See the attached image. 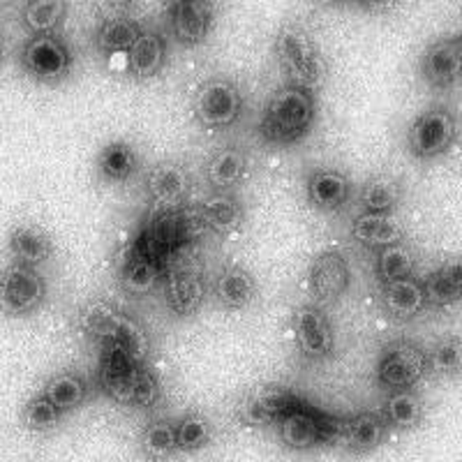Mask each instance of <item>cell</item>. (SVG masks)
Instances as JSON below:
<instances>
[{"label": "cell", "instance_id": "1", "mask_svg": "<svg viewBox=\"0 0 462 462\" xmlns=\"http://www.w3.org/2000/svg\"><path fill=\"white\" fill-rule=\"evenodd\" d=\"M317 121V95L296 86H280L259 118V137L268 146H294L310 134Z\"/></svg>", "mask_w": 462, "mask_h": 462}, {"label": "cell", "instance_id": "2", "mask_svg": "<svg viewBox=\"0 0 462 462\" xmlns=\"http://www.w3.org/2000/svg\"><path fill=\"white\" fill-rule=\"evenodd\" d=\"M273 56L284 84L310 90L315 95L326 84L328 63L308 28L299 23H284L273 40Z\"/></svg>", "mask_w": 462, "mask_h": 462}, {"label": "cell", "instance_id": "3", "mask_svg": "<svg viewBox=\"0 0 462 462\" xmlns=\"http://www.w3.org/2000/svg\"><path fill=\"white\" fill-rule=\"evenodd\" d=\"M81 331L100 345H118L137 363H146L151 354V337L142 321L118 310L105 300L88 303L79 315Z\"/></svg>", "mask_w": 462, "mask_h": 462}, {"label": "cell", "instance_id": "4", "mask_svg": "<svg viewBox=\"0 0 462 462\" xmlns=\"http://www.w3.org/2000/svg\"><path fill=\"white\" fill-rule=\"evenodd\" d=\"M346 420L333 419L317 407L300 400L294 410L278 420V439L291 451H312L319 447H333L345 441Z\"/></svg>", "mask_w": 462, "mask_h": 462}, {"label": "cell", "instance_id": "5", "mask_svg": "<svg viewBox=\"0 0 462 462\" xmlns=\"http://www.w3.org/2000/svg\"><path fill=\"white\" fill-rule=\"evenodd\" d=\"M245 109L243 90L231 77H208L192 97V116L201 127L222 132L236 125Z\"/></svg>", "mask_w": 462, "mask_h": 462}, {"label": "cell", "instance_id": "6", "mask_svg": "<svg viewBox=\"0 0 462 462\" xmlns=\"http://www.w3.org/2000/svg\"><path fill=\"white\" fill-rule=\"evenodd\" d=\"M19 65L28 79L58 86L72 74L74 51L60 35H31L19 51Z\"/></svg>", "mask_w": 462, "mask_h": 462}, {"label": "cell", "instance_id": "7", "mask_svg": "<svg viewBox=\"0 0 462 462\" xmlns=\"http://www.w3.org/2000/svg\"><path fill=\"white\" fill-rule=\"evenodd\" d=\"M428 373V352L411 340H393L383 346L377 361V386L386 393L411 391Z\"/></svg>", "mask_w": 462, "mask_h": 462}, {"label": "cell", "instance_id": "8", "mask_svg": "<svg viewBox=\"0 0 462 462\" xmlns=\"http://www.w3.org/2000/svg\"><path fill=\"white\" fill-rule=\"evenodd\" d=\"M189 241H192V225L183 210H152L146 229L139 234L130 253L164 263V259L179 253Z\"/></svg>", "mask_w": 462, "mask_h": 462}, {"label": "cell", "instance_id": "9", "mask_svg": "<svg viewBox=\"0 0 462 462\" xmlns=\"http://www.w3.org/2000/svg\"><path fill=\"white\" fill-rule=\"evenodd\" d=\"M49 294L47 280L37 268L7 263L0 273V312L7 317H31L44 305Z\"/></svg>", "mask_w": 462, "mask_h": 462}, {"label": "cell", "instance_id": "10", "mask_svg": "<svg viewBox=\"0 0 462 462\" xmlns=\"http://www.w3.org/2000/svg\"><path fill=\"white\" fill-rule=\"evenodd\" d=\"M457 118L448 106H432L407 130V148L416 160H435L456 143Z\"/></svg>", "mask_w": 462, "mask_h": 462}, {"label": "cell", "instance_id": "11", "mask_svg": "<svg viewBox=\"0 0 462 462\" xmlns=\"http://www.w3.org/2000/svg\"><path fill=\"white\" fill-rule=\"evenodd\" d=\"M291 333L300 358L321 363L336 354V331L331 317L319 305H299L291 315Z\"/></svg>", "mask_w": 462, "mask_h": 462}, {"label": "cell", "instance_id": "12", "mask_svg": "<svg viewBox=\"0 0 462 462\" xmlns=\"http://www.w3.org/2000/svg\"><path fill=\"white\" fill-rule=\"evenodd\" d=\"M143 189L151 199L152 210L180 208L192 192V173L183 162L164 160L148 169Z\"/></svg>", "mask_w": 462, "mask_h": 462}, {"label": "cell", "instance_id": "13", "mask_svg": "<svg viewBox=\"0 0 462 462\" xmlns=\"http://www.w3.org/2000/svg\"><path fill=\"white\" fill-rule=\"evenodd\" d=\"M208 284L201 271L192 266L167 268L162 275V296L173 317H192L201 310Z\"/></svg>", "mask_w": 462, "mask_h": 462}, {"label": "cell", "instance_id": "14", "mask_svg": "<svg viewBox=\"0 0 462 462\" xmlns=\"http://www.w3.org/2000/svg\"><path fill=\"white\" fill-rule=\"evenodd\" d=\"M352 271L345 254L337 250H324L312 259L308 268V289L315 303L333 305L349 291Z\"/></svg>", "mask_w": 462, "mask_h": 462}, {"label": "cell", "instance_id": "15", "mask_svg": "<svg viewBox=\"0 0 462 462\" xmlns=\"http://www.w3.org/2000/svg\"><path fill=\"white\" fill-rule=\"evenodd\" d=\"M216 12L206 0H173L167 5V26L180 47H199L213 31Z\"/></svg>", "mask_w": 462, "mask_h": 462}, {"label": "cell", "instance_id": "16", "mask_svg": "<svg viewBox=\"0 0 462 462\" xmlns=\"http://www.w3.org/2000/svg\"><path fill=\"white\" fill-rule=\"evenodd\" d=\"M299 402L300 398L294 391L284 389L280 383H262L243 400L238 419L253 428L278 426V420L294 410Z\"/></svg>", "mask_w": 462, "mask_h": 462}, {"label": "cell", "instance_id": "17", "mask_svg": "<svg viewBox=\"0 0 462 462\" xmlns=\"http://www.w3.org/2000/svg\"><path fill=\"white\" fill-rule=\"evenodd\" d=\"M352 180L333 167H315L305 173V199L319 213H336L352 199Z\"/></svg>", "mask_w": 462, "mask_h": 462}, {"label": "cell", "instance_id": "18", "mask_svg": "<svg viewBox=\"0 0 462 462\" xmlns=\"http://www.w3.org/2000/svg\"><path fill=\"white\" fill-rule=\"evenodd\" d=\"M420 79L432 88H451L462 79V51L453 37L437 40L423 51L419 63Z\"/></svg>", "mask_w": 462, "mask_h": 462}, {"label": "cell", "instance_id": "19", "mask_svg": "<svg viewBox=\"0 0 462 462\" xmlns=\"http://www.w3.org/2000/svg\"><path fill=\"white\" fill-rule=\"evenodd\" d=\"M213 294L225 310H245L259 299V284L254 275L241 263H226L213 282Z\"/></svg>", "mask_w": 462, "mask_h": 462}, {"label": "cell", "instance_id": "20", "mask_svg": "<svg viewBox=\"0 0 462 462\" xmlns=\"http://www.w3.org/2000/svg\"><path fill=\"white\" fill-rule=\"evenodd\" d=\"M7 254L12 263L37 268L53 259L56 243L49 236V231L37 225H16L7 234Z\"/></svg>", "mask_w": 462, "mask_h": 462}, {"label": "cell", "instance_id": "21", "mask_svg": "<svg viewBox=\"0 0 462 462\" xmlns=\"http://www.w3.org/2000/svg\"><path fill=\"white\" fill-rule=\"evenodd\" d=\"M250 171V158L238 146H222L208 158L204 167L206 183L213 192H234Z\"/></svg>", "mask_w": 462, "mask_h": 462}, {"label": "cell", "instance_id": "22", "mask_svg": "<svg viewBox=\"0 0 462 462\" xmlns=\"http://www.w3.org/2000/svg\"><path fill=\"white\" fill-rule=\"evenodd\" d=\"M167 37L160 31H143L134 47L125 53L127 56V74L134 81H146L158 77L167 65Z\"/></svg>", "mask_w": 462, "mask_h": 462}, {"label": "cell", "instance_id": "23", "mask_svg": "<svg viewBox=\"0 0 462 462\" xmlns=\"http://www.w3.org/2000/svg\"><path fill=\"white\" fill-rule=\"evenodd\" d=\"M245 217V204L234 192H213L199 204V220L220 236H229L241 229Z\"/></svg>", "mask_w": 462, "mask_h": 462}, {"label": "cell", "instance_id": "24", "mask_svg": "<svg viewBox=\"0 0 462 462\" xmlns=\"http://www.w3.org/2000/svg\"><path fill=\"white\" fill-rule=\"evenodd\" d=\"M162 263L130 253L118 268L116 278H118V287H121L123 294L130 296V299H146L162 284Z\"/></svg>", "mask_w": 462, "mask_h": 462}, {"label": "cell", "instance_id": "25", "mask_svg": "<svg viewBox=\"0 0 462 462\" xmlns=\"http://www.w3.org/2000/svg\"><path fill=\"white\" fill-rule=\"evenodd\" d=\"M428 305L423 282L416 278L398 280V282L383 284L382 287V308L391 319L407 321L414 319Z\"/></svg>", "mask_w": 462, "mask_h": 462}, {"label": "cell", "instance_id": "26", "mask_svg": "<svg viewBox=\"0 0 462 462\" xmlns=\"http://www.w3.org/2000/svg\"><path fill=\"white\" fill-rule=\"evenodd\" d=\"M143 35L142 22L132 16H109L100 22L93 31V47L102 56H114V53H127L139 37Z\"/></svg>", "mask_w": 462, "mask_h": 462}, {"label": "cell", "instance_id": "27", "mask_svg": "<svg viewBox=\"0 0 462 462\" xmlns=\"http://www.w3.org/2000/svg\"><path fill=\"white\" fill-rule=\"evenodd\" d=\"M389 426L377 411H361L345 426V447L356 456H365L382 447L389 437Z\"/></svg>", "mask_w": 462, "mask_h": 462}, {"label": "cell", "instance_id": "28", "mask_svg": "<svg viewBox=\"0 0 462 462\" xmlns=\"http://www.w3.org/2000/svg\"><path fill=\"white\" fill-rule=\"evenodd\" d=\"M95 167L106 183H125L139 171V152L125 139H116L97 152Z\"/></svg>", "mask_w": 462, "mask_h": 462}, {"label": "cell", "instance_id": "29", "mask_svg": "<svg viewBox=\"0 0 462 462\" xmlns=\"http://www.w3.org/2000/svg\"><path fill=\"white\" fill-rule=\"evenodd\" d=\"M349 234L358 245L373 247V250L395 245L404 238L402 226L393 220V216H373V213H361L354 217Z\"/></svg>", "mask_w": 462, "mask_h": 462}, {"label": "cell", "instance_id": "30", "mask_svg": "<svg viewBox=\"0 0 462 462\" xmlns=\"http://www.w3.org/2000/svg\"><path fill=\"white\" fill-rule=\"evenodd\" d=\"M423 291H426L428 305H435V308H447V305L460 303L462 259H451V262L441 263L437 271H432L423 280Z\"/></svg>", "mask_w": 462, "mask_h": 462}, {"label": "cell", "instance_id": "31", "mask_svg": "<svg viewBox=\"0 0 462 462\" xmlns=\"http://www.w3.org/2000/svg\"><path fill=\"white\" fill-rule=\"evenodd\" d=\"M42 393L47 395L49 402H51L60 414H69V411L79 410L81 404L88 400L90 389L88 382H86L79 373L63 370V373L53 374V377L49 379L47 386L42 389Z\"/></svg>", "mask_w": 462, "mask_h": 462}, {"label": "cell", "instance_id": "32", "mask_svg": "<svg viewBox=\"0 0 462 462\" xmlns=\"http://www.w3.org/2000/svg\"><path fill=\"white\" fill-rule=\"evenodd\" d=\"M361 201L363 213H373V216H393L398 210L400 201H402V188L391 176H370L361 188Z\"/></svg>", "mask_w": 462, "mask_h": 462}, {"label": "cell", "instance_id": "33", "mask_svg": "<svg viewBox=\"0 0 462 462\" xmlns=\"http://www.w3.org/2000/svg\"><path fill=\"white\" fill-rule=\"evenodd\" d=\"M69 5L63 0H32L22 5V23L31 35H58L68 19Z\"/></svg>", "mask_w": 462, "mask_h": 462}, {"label": "cell", "instance_id": "34", "mask_svg": "<svg viewBox=\"0 0 462 462\" xmlns=\"http://www.w3.org/2000/svg\"><path fill=\"white\" fill-rule=\"evenodd\" d=\"M139 448L143 457L152 462H164L179 453L176 444V423L169 419H152L139 435Z\"/></svg>", "mask_w": 462, "mask_h": 462}, {"label": "cell", "instance_id": "35", "mask_svg": "<svg viewBox=\"0 0 462 462\" xmlns=\"http://www.w3.org/2000/svg\"><path fill=\"white\" fill-rule=\"evenodd\" d=\"M379 414L386 420L389 430H411L423 420V400L414 391L389 393Z\"/></svg>", "mask_w": 462, "mask_h": 462}, {"label": "cell", "instance_id": "36", "mask_svg": "<svg viewBox=\"0 0 462 462\" xmlns=\"http://www.w3.org/2000/svg\"><path fill=\"white\" fill-rule=\"evenodd\" d=\"M416 257L411 253V247L407 243H395V245L382 247L377 250V259H374V273L382 284L398 282V280L414 278Z\"/></svg>", "mask_w": 462, "mask_h": 462}, {"label": "cell", "instance_id": "37", "mask_svg": "<svg viewBox=\"0 0 462 462\" xmlns=\"http://www.w3.org/2000/svg\"><path fill=\"white\" fill-rule=\"evenodd\" d=\"M213 441V426L199 411H185L179 420H176V444L179 451L183 453H197L206 448Z\"/></svg>", "mask_w": 462, "mask_h": 462}, {"label": "cell", "instance_id": "38", "mask_svg": "<svg viewBox=\"0 0 462 462\" xmlns=\"http://www.w3.org/2000/svg\"><path fill=\"white\" fill-rule=\"evenodd\" d=\"M428 373L439 377H457L462 374V337L444 336L428 352Z\"/></svg>", "mask_w": 462, "mask_h": 462}, {"label": "cell", "instance_id": "39", "mask_svg": "<svg viewBox=\"0 0 462 462\" xmlns=\"http://www.w3.org/2000/svg\"><path fill=\"white\" fill-rule=\"evenodd\" d=\"M63 416L65 414H60V411L49 402L47 395L40 391V393L28 398L26 404H23L22 426L31 432H49L63 420Z\"/></svg>", "mask_w": 462, "mask_h": 462}, {"label": "cell", "instance_id": "40", "mask_svg": "<svg viewBox=\"0 0 462 462\" xmlns=\"http://www.w3.org/2000/svg\"><path fill=\"white\" fill-rule=\"evenodd\" d=\"M162 402V382H160L158 373L148 368V363H142L134 374V383H132V402L130 407L137 410H152Z\"/></svg>", "mask_w": 462, "mask_h": 462}, {"label": "cell", "instance_id": "41", "mask_svg": "<svg viewBox=\"0 0 462 462\" xmlns=\"http://www.w3.org/2000/svg\"><path fill=\"white\" fill-rule=\"evenodd\" d=\"M5 58H7V42H5V32L0 31V69L5 65Z\"/></svg>", "mask_w": 462, "mask_h": 462}, {"label": "cell", "instance_id": "42", "mask_svg": "<svg viewBox=\"0 0 462 462\" xmlns=\"http://www.w3.org/2000/svg\"><path fill=\"white\" fill-rule=\"evenodd\" d=\"M453 40H456V44H457V47H460V51H462V32H457V35L453 37Z\"/></svg>", "mask_w": 462, "mask_h": 462}]
</instances>
